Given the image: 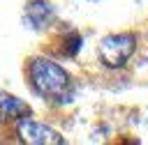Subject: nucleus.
<instances>
[{"label":"nucleus","mask_w":148,"mask_h":145,"mask_svg":"<svg viewBox=\"0 0 148 145\" xmlns=\"http://www.w3.org/2000/svg\"><path fill=\"white\" fill-rule=\"evenodd\" d=\"M18 136L25 143H32V145H62L65 143V138L56 129H51L42 122H35L28 115H23L18 120Z\"/></svg>","instance_id":"obj_3"},{"label":"nucleus","mask_w":148,"mask_h":145,"mask_svg":"<svg viewBox=\"0 0 148 145\" xmlns=\"http://www.w3.org/2000/svg\"><path fill=\"white\" fill-rule=\"evenodd\" d=\"M92 2H97V0H92Z\"/></svg>","instance_id":"obj_6"},{"label":"nucleus","mask_w":148,"mask_h":145,"mask_svg":"<svg viewBox=\"0 0 148 145\" xmlns=\"http://www.w3.org/2000/svg\"><path fill=\"white\" fill-rule=\"evenodd\" d=\"M53 5L49 0H30L28 7H25V14H23V21L28 28H42L46 21L53 18Z\"/></svg>","instance_id":"obj_4"},{"label":"nucleus","mask_w":148,"mask_h":145,"mask_svg":"<svg viewBox=\"0 0 148 145\" xmlns=\"http://www.w3.org/2000/svg\"><path fill=\"white\" fill-rule=\"evenodd\" d=\"M136 48V37L132 32H118V35H109L102 39L99 44V60L104 67L109 69H120L125 67V62L132 58Z\"/></svg>","instance_id":"obj_2"},{"label":"nucleus","mask_w":148,"mask_h":145,"mask_svg":"<svg viewBox=\"0 0 148 145\" xmlns=\"http://www.w3.org/2000/svg\"><path fill=\"white\" fill-rule=\"evenodd\" d=\"M23 115H30V108L21 99L7 92H0V117L7 120V117H23Z\"/></svg>","instance_id":"obj_5"},{"label":"nucleus","mask_w":148,"mask_h":145,"mask_svg":"<svg viewBox=\"0 0 148 145\" xmlns=\"http://www.w3.org/2000/svg\"><path fill=\"white\" fill-rule=\"evenodd\" d=\"M28 78L32 83V90L51 101H69V74L46 58H32L28 64Z\"/></svg>","instance_id":"obj_1"}]
</instances>
